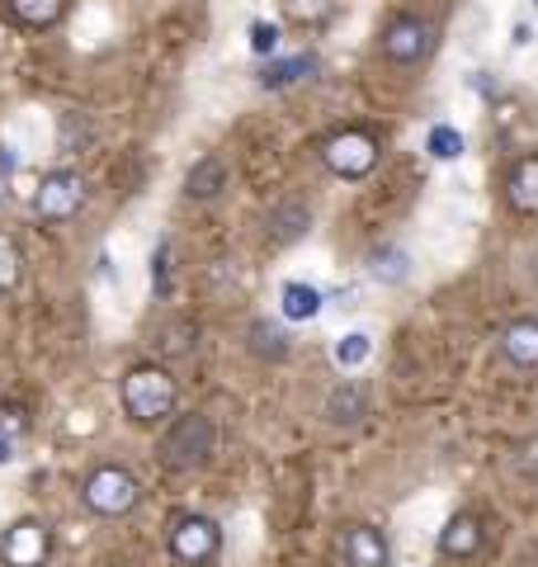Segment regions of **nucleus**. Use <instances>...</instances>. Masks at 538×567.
<instances>
[{
	"instance_id": "obj_22",
	"label": "nucleus",
	"mask_w": 538,
	"mask_h": 567,
	"mask_svg": "<svg viewBox=\"0 0 538 567\" xmlns=\"http://www.w3.org/2000/svg\"><path fill=\"white\" fill-rule=\"evenodd\" d=\"M331 354H335L340 369H359V364H364L369 354H373V336H369V331H345V336L335 341Z\"/></svg>"
},
{
	"instance_id": "obj_27",
	"label": "nucleus",
	"mask_w": 538,
	"mask_h": 567,
	"mask_svg": "<svg viewBox=\"0 0 538 567\" xmlns=\"http://www.w3.org/2000/svg\"><path fill=\"white\" fill-rule=\"evenodd\" d=\"M525 473H538V440L525 445Z\"/></svg>"
},
{
	"instance_id": "obj_2",
	"label": "nucleus",
	"mask_w": 538,
	"mask_h": 567,
	"mask_svg": "<svg viewBox=\"0 0 538 567\" xmlns=\"http://www.w3.org/2000/svg\"><path fill=\"white\" fill-rule=\"evenodd\" d=\"M213 445H218L213 421L204 412H185L166 425V435H161V464L175 468V473H194L213 458Z\"/></svg>"
},
{
	"instance_id": "obj_8",
	"label": "nucleus",
	"mask_w": 538,
	"mask_h": 567,
	"mask_svg": "<svg viewBox=\"0 0 538 567\" xmlns=\"http://www.w3.org/2000/svg\"><path fill=\"white\" fill-rule=\"evenodd\" d=\"M335 554H340V567H387V539L383 529L350 520L335 535Z\"/></svg>"
},
{
	"instance_id": "obj_16",
	"label": "nucleus",
	"mask_w": 538,
	"mask_h": 567,
	"mask_svg": "<svg viewBox=\"0 0 538 567\" xmlns=\"http://www.w3.org/2000/svg\"><path fill=\"white\" fill-rule=\"evenodd\" d=\"M312 71H317V58H308V52H298V58H275L260 71V85L265 91H289V85L312 76Z\"/></svg>"
},
{
	"instance_id": "obj_15",
	"label": "nucleus",
	"mask_w": 538,
	"mask_h": 567,
	"mask_svg": "<svg viewBox=\"0 0 538 567\" xmlns=\"http://www.w3.org/2000/svg\"><path fill=\"white\" fill-rule=\"evenodd\" d=\"M321 303H327L321 289H312V284H302V279H289L279 289V312L289 317V322H312V317L321 312Z\"/></svg>"
},
{
	"instance_id": "obj_7",
	"label": "nucleus",
	"mask_w": 538,
	"mask_h": 567,
	"mask_svg": "<svg viewBox=\"0 0 538 567\" xmlns=\"http://www.w3.org/2000/svg\"><path fill=\"white\" fill-rule=\"evenodd\" d=\"M85 208V175L81 171H48L39 194H33V213L43 223H66Z\"/></svg>"
},
{
	"instance_id": "obj_30",
	"label": "nucleus",
	"mask_w": 538,
	"mask_h": 567,
	"mask_svg": "<svg viewBox=\"0 0 538 567\" xmlns=\"http://www.w3.org/2000/svg\"><path fill=\"white\" fill-rule=\"evenodd\" d=\"M0 199H6V194H0Z\"/></svg>"
},
{
	"instance_id": "obj_24",
	"label": "nucleus",
	"mask_w": 538,
	"mask_h": 567,
	"mask_svg": "<svg viewBox=\"0 0 538 567\" xmlns=\"http://www.w3.org/2000/svg\"><path fill=\"white\" fill-rule=\"evenodd\" d=\"M24 275V260H20V246H14L6 233H0V293H10Z\"/></svg>"
},
{
	"instance_id": "obj_5",
	"label": "nucleus",
	"mask_w": 538,
	"mask_h": 567,
	"mask_svg": "<svg viewBox=\"0 0 538 567\" xmlns=\"http://www.w3.org/2000/svg\"><path fill=\"white\" fill-rule=\"evenodd\" d=\"M321 162L340 181H364V175L379 166V137L364 128H340L321 142Z\"/></svg>"
},
{
	"instance_id": "obj_26",
	"label": "nucleus",
	"mask_w": 538,
	"mask_h": 567,
	"mask_svg": "<svg viewBox=\"0 0 538 567\" xmlns=\"http://www.w3.org/2000/svg\"><path fill=\"white\" fill-rule=\"evenodd\" d=\"M250 52H256V58H275L279 52V24H269V20L250 24Z\"/></svg>"
},
{
	"instance_id": "obj_25",
	"label": "nucleus",
	"mask_w": 538,
	"mask_h": 567,
	"mask_svg": "<svg viewBox=\"0 0 538 567\" xmlns=\"http://www.w3.org/2000/svg\"><path fill=\"white\" fill-rule=\"evenodd\" d=\"M152 289L156 298H170V241H156V251H152Z\"/></svg>"
},
{
	"instance_id": "obj_13",
	"label": "nucleus",
	"mask_w": 538,
	"mask_h": 567,
	"mask_svg": "<svg viewBox=\"0 0 538 567\" xmlns=\"http://www.w3.org/2000/svg\"><path fill=\"white\" fill-rule=\"evenodd\" d=\"M265 223H269V237H275V241H298L312 227V208L302 199H283V204L269 208Z\"/></svg>"
},
{
	"instance_id": "obj_19",
	"label": "nucleus",
	"mask_w": 538,
	"mask_h": 567,
	"mask_svg": "<svg viewBox=\"0 0 538 567\" xmlns=\"http://www.w3.org/2000/svg\"><path fill=\"white\" fill-rule=\"evenodd\" d=\"M327 416H331L335 425H354L359 416H364V388H359V383L335 388L331 402H327Z\"/></svg>"
},
{
	"instance_id": "obj_9",
	"label": "nucleus",
	"mask_w": 538,
	"mask_h": 567,
	"mask_svg": "<svg viewBox=\"0 0 538 567\" xmlns=\"http://www.w3.org/2000/svg\"><path fill=\"white\" fill-rule=\"evenodd\" d=\"M48 548L52 539L43 520H14L6 529V539H0V558H6V567H43Z\"/></svg>"
},
{
	"instance_id": "obj_17",
	"label": "nucleus",
	"mask_w": 538,
	"mask_h": 567,
	"mask_svg": "<svg viewBox=\"0 0 538 567\" xmlns=\"http://www.w3.org/2000/svg\"><path fill=\"white\" fill-rule=\"evenodd\" d=\"M369 275L379 284H406L411 279V256L402 251V246H373L369 251Z\"/></svg>"
},
{
	"instance_id": "obj_29",
	"label": "nucleus",
	"mask_w": 538,
	"mask_h": 567,
	"mask_svg": "<svg viewBox=\"0 0 538 567\" xmlns=\"http://www.w3.org/2000/svg\"><path fill=\"white\" fill-rule=\"evenodd\" d=\"M14 171V156H10V147H0V175H10Z\"/></svg>"
},
{
	"instance_id": "obj_11",
	"label": "nucleus",
	"mask_w": 538,
	"mask_h": 567,
	"mask_svg": "<svg viewBox=\"0 0 538 567\" xmlns=\"http://www.w3.org/2000/svg\"><path fill=\"white\" fill-rule=\"evenodd\" d=\"M500 354L515 369H538V317H515L500 327Z\"/></svg>"
},
{
	"instance_id": "obj_6",
	"label": "nucleus",
	"mask_w": 538,
	"mask_h": 567,
	"mask_svg": "<svg viewBox=\"0 0 538 567\" xmlns=\"http://www.w3.org/2000/svg\"><path fill=\"white\" fill-rule=\"evenodd\" d=\"M223 548V529L208 516H179L170 525V558L185 567H208Z\"/></svg>"
},
{
	"instance_id": "obj_14",
	"label": "nucleus",
	"mask_w": 538,
	"mask_h": 567,
	"mask_svg": "<svg viewBox=\"0 0 538 567\" xmlns=\"http://www.w3.org/2000/svg\"><path fill=\"white\" fill-rule=\"evenodd\" d=\"M223 185H227V166H223V156H199V162L189 166V175H185V194L189 199H218L223 194Z\"/></svg>"
},
{
	"instance_id": "obj_4",
	"label": "nucleus",
	"mask_w": 538,
	"mask_h": 567,
	"mask_svg": "<svg viewBox=\"0 0 538 567\" xmlns=\"http://www.w3.org/2000/svg\"><path fill=\"white\" fill-rule=\"evenodd\" d=\"M379 48L387 62L416 66L439 48V29H435V20H425V14H392L379 33Z\"/></svg>"
},
{
	"instance_id": "obj_12",
	"label": "nucleus",
	"mask_w": 538,
	"mask_h": 567,
	"mask_svg": "<svg viewBox=\"0 0 538 567\" xmlns=\"http://www.w3.org/2000/svg\"><path fill=\"white\" fill-rule=\"evenodd\" d=\"M506 204L515 213H525V218H534V213H538V156H519V162L510 166V175H506Z\"/></svg>"
},
{
	"instance_id": "obj_28",
	"label": "nucleus",
	"mask_w": 538,
	"mask_h": 567,
	"mask_svg": "<svg viewBox=\"0 0 538 567\" xmlns=\"http://www.w3.org/2000/svg\"><path fill=\"white\" fill-rule=\"evenodd\" d=\"M10 458H14V440L0 431V464H10Z\"/></svg>"
},
{
	"instance_id": "obj_10",
	"label": "nucleus",
	"mask_w": 538,
	"mask_h": 567,
	"mask_svg": "<svg viewBox=\"0 0 538 567\" xmlns=\"http://www.w3.org/2000/svg\"><path fill=\"white\" fill-rule=\"evenodd\" d=\"M482 544H487V529H482V520L473 516V511H458V516H448L444 529H439V554L444 558L468 563V558L482 554Z\"/></svg>"
},
{
	"instance_id": "obj_20",
	"label": "nucleus",
	"mask_w": 538,
	"mask_h": 567,
	"mask_svg": "<svg viewBox=\"0 0 538 567\" xmlns=\"http://www.w3.org/2000/svg\"><path fill=\"white\" fill-rule=\"evenodd\" d=\"M250 350L260 354V360H289V336H283L279 327H269V322H256L250 327Z\"/></svg>"
},
{
	"instance_id": "obj_3",
	"label": "nucleus",
	"mask_w": 538,
	"mask_h": 567,
	"mask_svg": "<svg viewBox=\"0 0 538 567\" xmlns=\"http://www.w3.org/2000/svg\"><path fill=\"white\" fill-rule=\"evenodd\" d=\"M81 502L95 511V516H128V511L142 502V483L128 473V468H118V464H100V468H90L85 473V483H81Z\"/></svg>"
},
{
	"instance_id": "obj_23",
	"label": "nucleus",
	"mask_w": 538,
	"mask_h": 567,
	"mask_svg": "<svg viewBox=\"0 0 538 567\" xmlns=\"http://www.w3.org/2000/svg\"><path fill=\"white\" fill-rule=\"evenodd\" d=\"M425 152L435 156V162H458L463 156V133L454 128V123H435L425 137Z\"/></svg>"
},
{
	"instance_id": "obj_1",
	"label": "nucleus",
	"mask_w": 538,
	"mask_h": 567,
	"mask_svg": "<svg viewBox=\"0 0 538 567\" xmlns=\"http://www.w3.org/2000/svg\"><path fill=\"white\" fill-rule=\"evenodd\" d=\"M123 412H128V421L137 425H161L170 421L175 402H179V383L166 364H133L128 374H123Z\"/></svg>"
},
{
	"instance_id": "obj_31",
	"label": "nucleus",
	"mask_w": 538,
	"mask_h": 567,
	"mask_svg": "<svg viewBox=\"0 0 538 567\" xmlns=\"http://www.w3.org/2000/svg\"><path fill=\"white\" fill-rule=\"evenodd\" d=\"M534 6H538V0H534Z\"/></svg>"
},
{
	"instance_id": "obj_21",
	"label": "nucleus",
	"mask_w": 538,
	"mask_h": 567,
	"mask_svg": "<svg viewBox=\"0 0 538 567\" xmlns=\"http://www.w3.org/2000/svg\"><path fill=\"white\" fill-rule=\"evenodd\" d=\"M283 14L302 29H321L335 14V0H283Z\"/></svg>"
},
{
	"instance_id": "obj_18",
	"label": "nucleus",
	"mask_w": 538,
	"mask_h": 567,
	"mask_svg": "<svg viewBox=\"0 0 538 567\" xmlns=\"http://www.w3.org/2000/svg\"><path fill=\"white\" fill-rule=\"evenodd\" d=\"M10 14L29 29H52L66 14V0H10Z\"/></svg>"
}]
</instances>
